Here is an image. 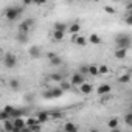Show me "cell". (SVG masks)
Segmentation results:
<instances>
[{"label": "cell", "mask_w": 132, "mask_h": 132, "mask_svg": "<svg viewBox=\"0 0 132 132\" xmlns=\"http://www.w3.org/2000/svg\"><path fill=\"white\" fill-rule=\"evenodd\" d=\"M115 44H117V48L129 50L130 45H132V37L127 36V34H118V36L115 37Z\"/></svg>", "instance_id": "obj_1"}, {"label": "cell", "mask_w": 132, "mask_h": 132, "mask_svg": "<svg viewBox=\"0 0 132 132\" xmlns=\"http://www.w3.org/2000/svg\"><path fill=\"white\" fill-rule=\"evenodd\" d=\"M22 11H23V8H22V6H10V8H6V10H5V17H6L10 22L17 20V19L20 17Z\"/></svg>", "instance_id": "obj_2"}, {"label": "cell", "mask_w": 132, "mask_h": 132, "mask_svg": "<svg viewBox=\"0 0 132 132\" xmlns=\"http://www.w3.org/2000/svg\"><path fill=\"white\" fill-rule=\"evenodd\" d=\"M16 64H17V56L13 54L11 51H6L3 56V65L6 69H13V67H16Z\"/></svg>", "instance_id": "obj_3"}, {"label": "cell", "mask_w": 132, "mask_h": 132, "mask_svg": "<svg viewBox=\"0 0 132 132\" xmlns=\"http://www.w3.org/2000/svg\"><path fill=\"white\" fill-rule=\"evenodd\" d=\"M33 23H34V19H25V20L19 25V33H25V34H28V30L33 27Z\"/></svg>", "instance_id": "obj_4"}, {"label": "cell", "mask_w": 132, "mask_h": 132, "mask_svg": "<svg viewBox=\"0 0 132 132\" xmlns=\"http://www.w3.org/2000/svg\"><path fill=\"white\" fill-rule=\"evenodd\" d=\"M70 82L73 84V86H82L84 82H86V79H84V76L78 72V73H75V75H72V78H70Z\"/></svg>", "instance_id": "obj_5"}, {"label": "cell", "mask_w": 132, "mask_h": 132, "mask_svg": "<svg viewBox=\"0 0 132 132\" xmlns=\"http://www.w3.org/2000/svg\"><path fill=\"white\" fill-rule=\"evenodd\" d=\"M37 121L42 124V123H47L50 118H51V112H48V110H40V112H37Z\"/></svg>", "instance_id": "obj_6"}, {"label": "cell", "mask_w": 132, "mask_h": 132, "mask_svg": "<svg viewBox=\"0 0 132 132\" xmlns=\"http://www.w3.org/2000/svg\"><path fill=\"white\" fill-rule=\"evenodd\" d=\"M96 92H98L100 96H106V95H109V93L112 92V86H109V84H101V86L96 89Z\"/></svg>", "instance_id": "obj_7"}, {"label": "cell", "mask_w": 132, "mask_h": 132, "mask_svg": "<svg viewBox=\"0 0 132 132\" xmlns=\"http://www.w3.org/2000/svg\"><path fill=\"white\" fill-rule=\"evenodd\" d=\"M64 132H78V126L75 123H65L64 124Z\"/></svg>", "instance_id": "obj_8"}, {"label": "cell", "mask_w": 132, "mask_h": 132, "mask_svg": "<svg viewBox=\"0 0 132 132\" xmlns=\"http://www.w3.org/2000/svg\"><path fill=\"white\" fill-rule=\"evenodd\" d=\"M113 54H115L117 59H124V57L127 56V50H124V48H117Z\"/></svg>", "instance_id": "obj_9"}, {"label": "cell", "mask_w": 132, "mask_h": 132, "mask_svg": "<svg viewBox=\"0 0 132 132\" xmlns=\"http://www.w3.org/2000/svg\"><path fill=\"white\" fill-rule=\"evenodd\" d=\"M13 124H14L16 127H19V129H23V127H27V120H23V118H16V120H13Z\"/></svg>", "instance_id": "obj_10"}, {"label": "cell", "mask_w": 132, "mask_h": 132, "mask_svg": "<svg viewBox=\"0 0 132 132\" xmlns=\"http://www.w3.org/2000/svg\"><path fill=\"white\" fill-rule=\"evenodd\" d=\"M73 44H76V45H79V47H84V45L87 44V37H84V36H79V34H76V39L73 40Z\"/></svg>", "instance_id": "obj_11"}, {"label": "cell", "mask_w": 132, "mask_h": 132, "mask_svg": "<svg viewBox=\"0 0 132 132\" xmlns=\"http://www.w3.org/2000/svg\"><path fill=\"white\" fill-rule=\"evenodd\" d=\"M28 54H30L31 57H34V59H36V57H39V56H40V48H39V47H31V48L28 50Z\"/></svg>", "instance_id": "obj_12"}, {"label": "cell", "mask_w": 132, "mask_h": 132, "mask_svg": "<svg viewBox=\"0 0 132 132\" xmlns=\"http://www.w3.org/2000/svg\"><path fill=\"white\" fill-rule=\"evenodd\" d=\"M89 42L93 44V45H100V44H101V37H100L98 34H90V36H89Z\"/></svg>", "instance_id": "obj_13"}, {"label": "cell", "mask_w": 132, "mask_h": 132, "mask_svg": "<svg viewBox=\"0 0 132 132\" xmlns=\"http://www.w3.org/2000/svg\"><path fill=\"white\" fill-rule=\"evenodd\" d=\"M92 90H93V86H92V84H89V82H84V84L81 86V92H82V93H86V95H89Z\"/></svg>", "instance_id": "obj_14"}, {"label": "cell", "mask_w": 132, "mask_h": 132, "mask_svg": "<svg viewBox=\"0 0 132 132\" xmlns=\"http://www.w3.org/2000/svg\"><path fill=\"white\" fill-rule=\"evenodd\" d=\"M69 27L65 25L64 22H56L54 23V31H62V33H65V30H67Z\"/></svg>", "instance_id": "obj_15"}, {"label": "cell", "mask_w": 132, "mask_h": 132, "mask_svg": "<svg viewBox=\"0 0 132 132\" xmlns=\"http://www.w3.org/2000/svg\"><path fill=\"white\" fill-rule=\"evenodd\" d=\"M79 30H81V25H79V23H72V25L69 27V31H70L73 36H75V34H78V33H79Z\"/></svg>", "instance_id": "obj_16"}, {"label": "cell", "mask_w": 132, "mask_h": 132, "mask_svg": "<svg viewBox=\"0 0 132 132\" xmlns=\"http://www.w3.org/2000/svg\"><path fill=\"white\" fill-rule=\"evenodd\" d=\"M118 124H120V121H118L117 118H110V120L107 121V126H109L110 130H112V129H118Z\"/></svg>", "instance_id": "obj_17"}, {"label": "cell", "mask_w": 132, "mask_h": 132, "mask_svg": "<svg viewBox=\"0 0 132 132\" xmlns=\"http://www.w3.org/2000/svg\"><path fill=\"white\" fill-rule=\"evenodd\" d=\"M3 129H5V132H13V130H14L13 120H8V121H5V123H3Z\"/></svg>", "instance_id": "obj_18"}, {"label": "cell", "mask_w": 132, "mask_h": 132, "mask_svg": "<svg viewBox=\"0 0 132 132\" xmlns=\"http://www.w3.org/2000/svg\"><path fill=\"white\" fill-rule=\"evenodd\" d=\"M50 79L56 81V82H62L64 81V75L62 73H53V75H50Z\"/></svg>", "instance_id": "obj_19"}, {"label": "cell", "mask_w": 132, "mask_h": 132, "mask_svg": "<svg viewBox=\"0 0 132 132\" xmlns=\"http://www.w3.org/2000/svg\"><path fill=\"white\" fill-rule=\"evenodd\" d=\"M130 78H132V76H130L129 73H126V75H121V76L118 78V82H120V84H127V82L130 81Z\"/></svg>", "instance_id": "obj_20"}, {"label": "cell", "mask_w": 132, "mask_h": 132, "mask_svg": "<svg viewBox=\"0 0 132 132\" xmlns=\"http://www.w3.org/2000/svg\"><path fill=\"white\" fill-rule=\"evenodd\" d=\"M89 75L98 76V75H100V69L96 67V65H89Z\"/></svg>", "instance_id": "obj_21"}, {"label": "cell", "mask_w": 132, "mask_h": 132, "mask_svg": "<svg viewBox=\"0 0 132 132\" xmlns=\"http://www.w3.org/2000/svg\"><path fill=\"white\" fill-rule=\"evenodd\" d=\"M51 90H53V96H54V98H59V96H62V93H64V90H62L61 87H51Z\"/></svg>", "instance_id": "obj_22"}, {"label": "cell", "mask_w": 132, "mask_h": 132, "mask_svg": "<svg viewBox=\"0 0 132 132\" xmlns=\"http://www.w3.org/2000/svg\"><path fill=\"white\" fill-rule=\"evenodd\" d=\"M72 86H73V84H72V82H67V81H62V82L59 84V87H61L64 92H65V90H70V89H72Z\"/></svg>", "instance_id": "obj_23"}, {"label": "cell", "mask_w": 132, "mask_h": 132, "mask_svg": "<svg viewBox=\"0 0 132 132\" xmlns=\"http://www.w3.org/2000/svg\"><path fill=\"white\" fill-rule=\"evenodd\" d=\"M64 36H65V33H62V31H53V39L54 40H62Z\"/></svg>", "instance_id": "obj_24"}, {"label": "cell", "mask_w": 132, "mask_h": 132, "mask_svg": "<svg viewBox=\"0 0 132 132\" xmlns=\"http://www.w3.org/2000/svg\"><path fill=\"white\" fill-rule=\"evenodd\" d=\"M27 40H28V34H25V33H19V34H17V42L25 44Z\"/></svg>", "instance_id": "obj_25"}, {"label": "cell", "mask_w": 132, "mask_h": 132, "mask_svg": "<svg viewBox=\"0 0 132 132\" xmlns=\"http://www.w3.org/2000/svg\"><path fill=\"white\" fill-rule=\"evenodd\" d=\"M0 120H2V123H5V121H8V120H11V115H10L8 112H5V110H2V112H0Z\"/></svg>", "instance_id": "obj_26"}, {"label": "cell", "mask_w": 132, "mask_h": 132, "mask_svg": "<svg viewBox=\"0 0 132 132\" xmlns=\"http://www.w3.org/2000/svg\"><path fill=\"white\" fill-rule=\"evenodd\" d=\"M50 64H51V65H54V67H57V65H61V64H62V59H61L59 56H54L53 59H50Z\"/></svg>", "instance_id": "obj_27"}, {"label": "cell", "mask_w": 132, "mask_h": 132, "mask_svg": "<svg viewBox=\"0 0 132 132\" xmlns=\"http://www.w3.org/2000/svg\"><path fill=\"white\" fill-rule=\"evenodd\" d=\"M79 73H81L82 76H86V75H89V65H86V64H82V65H79Z\"/></svg>", "instance_id": "obj_28"}, {"label": "cell", "mask_w": 132, "mask_h": 132, "mask_svg": "<svg viewBox=\"0 0 132 132\" xmlns=\"http://www.w3.org/2000/svg\"><path fill=\"white\" fill-rule=\"evenodd\" d=\"M10 87H11L13 90H17V89L20 87V82H19L17 79H14V78H13V79L10 81Z\"/></svg>", "instance_id": "obj_29"}, {"label": "cell", "mask_w": 132, "mask_h": 132, "mask_svg": "<svg viewBox=\"0 0 132 132\" xmlns=\"http://www.w3.org/2000/svg\"><path fill=\"white\" fill-rule=\"evenodd\" d=\"M42 96H44L45 100H51V98H54V96H53V90H51V89H47V90L42 93Z\"/></svg>", "instance_id": "obj_30"}, {"label": "cell", "mask_w": 132, "mask_h": 132, "mask_svg": "<svg viewBox=\"0 0 132 132\" xmlns=\"http://www.w3.org/2000/svg\"><path fill=\"white\" fill-rule=\"evenodd\" d=\"M124 124L132 126V112H129V113H126V115H124Z\"/></svg>", "instance_id": "obj_31"}, {"label": "cell", "mask_w": 132, "mask_h": 132, "mask_svg": "<svg viewBox=\"0 0 132 132\" xmlns=\"http://www.w3.org/2000/svg\"><path fill=\"white\" fill-rule=\"evenodd\" d=\"M124 22H126L127 25H132V13H127V14H126V17H124Z\"/></svg>", "instance_id": "obj_32"}, {"label": "cell", "mask_w": 132, "mask_h": 132, "mask_svg": "<svg viewBox=\"0 0 132 132\" xmlns=\"http://www.w3.org/2000/svg\"><path fill=\"white\" fill-rule=\"evenodd\" d=\"M104 11H106L107 14H113V13H115V8H113V6H107V5H106V6H104Z\"/></svg>", "instance_id": "obj_33"}, {"label": "cell", "mask_w": 132, "mask_h": 132, "mask_svg": "<svg viewBox=\"0 0 132 132\" xmlns=\"http://www.w3.org/2000/svg\"><path fill=\"white\" fill-rule=\"evenodd\" d=\"M30 129H31L33 132H42V127H40V123H39V124H34V126H33V127H30Z\"/></svg>", "instance_id": "obj_34"}, {"label": "cell", "mask_w": 132, "mask_h": 132, "mask_svg": "<svg viewBox=\"0 0 132 132\" xmlns=\"http://www.w3.org/2000/svg\"><path fill=\"white\" fill-rule=\"evenodd\" d=\"M107 67H106V65H101V67H100V75H104V73H107Z\"/></svg>", "instance_id": "obj_35"}, {"label": "cell", "mask_w": 132, "mask_h": 132, "mask_svg": "<svg viewBox=\"0 0 132 132\" xmlns=\"http://www.w3.org/2000/svg\"><path fill=\"white\" fill-rule=\"evenodd\" d=\"M51 117H53V118H61L62 113H61V112H51Z\"/></svg>", "instance_id": "obj_36"}, {"label": "cell", "mask_w": 132, "mask_h": 132, "mask_svg": "<svg viewBox=\"0 0 132 132\" xmlns=\"http://www.w3.org/2000/svg\"><path fill=\"white\" fill-rule=\"evenodd\" d=\"M126 10H127V13H132V2L126 3Z\"/></svg>", "instance_id": "obj_37"}, {"label": "cell", "mask_w": 132, "mask_h": 132, "mask_svg": "<svg viewBox=\"0 0 132 132\" xmlns=\"http://www.w3.org/2000/svg\"><path fill=\"white\" fill-rule=\"evenodd\" d=\"M47 56H48V59H53V57H54V56H56V54H54V53H48V54H47Z\"/></svg>", "instance_id": "obj_38"}, {"label": "cell", "mask_w": 132, "mask_h": 132, "mask_svg": "<svg viewBox=\"0 0 132 132\" xmlns=\"http://www.w3.org/2000/svg\"><path fill=\"white\" fill-rule=\"evenodd\" d=\"M22 132H33V130H31L30 127H23V129H22Z\"/></svg>", "instance_id": "obj_39"}, {"label": "cell", "mask_w": 132, "mask_h": 132, "mask_svg": "<svg viewBox=\"0 0 132 132\" xmlns=\"http://www.w3.org/2000/svg\"><path fill=\"white\" fill-rule=\"evenodd\" d=\"M110 132H120V130H118V129H112Z\"/></svg>", "instance_id": "obj_40"}, {"label": "cell", "mask_w": 132, "mask_h": 132, "mask_svg": "<svg viewBox=\"0 0 132 132\" xmlns=\"http://www.w3.org/2000/svg\"><path fill=\"white\" fill-rule=\"evenodd\" d=\"M90 132H98V130H96V129H92V130H90Z\"/></svg>", "instance_id": "obj_41"}, {"label": "cell", "mask_w": 132, "mask_h": 132, "mask_svg": "<svg viewBox=\"0 0 132 132\" xmlns=\"http://www.w3.org/2000/svg\"><path fill=\"white\" fill-rule=\"evenodd\" d=\"M56 132H61V130H56Z\"/></svg>", "instance_id": "obj_42"}]
</instances>
